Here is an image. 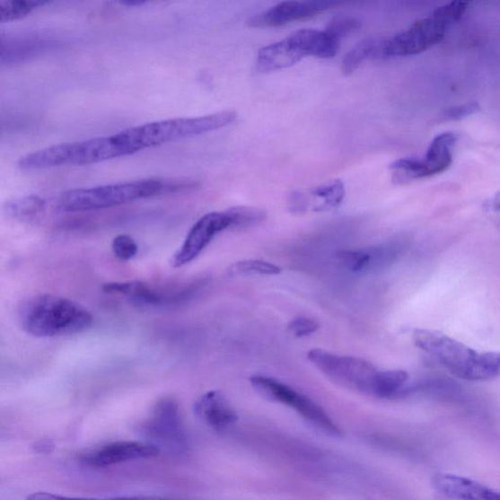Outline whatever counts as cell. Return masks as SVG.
I'll list each match as a JSON object with an SVG mask.
<instances>
[{"label": "cell", "mask_w": 500, "mask_h": 500, "mask_svg": "<svg viewBox=\"0 0 500 500\" xmlns=\"http://www.w3.org/2000/svg\"><path fill=\"white\" fill-rule=\"evenodd\" d=\"M197 183L189 180H142L117 184L75 189L62 194L59 207L81 213L115 207L139 199L192 190Z\"/></svg>", "instance_id": "1"}, {"label": "cell", "mask_w": 500, "mask_h": 500, "mask_svg": "<svg viewBox=\"0 0 500 500\" xmlns=\"http://www.w3.org/2000/svg\"><path fill=\"white\" fill-rule=\"evenodd\" d=\"M19 320L28 335L39 338L70 336L93 325V316L85 307L53 294L25 300L19 309Z\"/></svg>", "instance_id": "2"}, {"label": "cell", "mask_w": 500, "mask_h": 500, "mask_svg": "<svg viewBox=\"0 0 500 500\" xmlns=\"http://www.w3.org/2000/svg\"><path fill=\"white\" fill-rule=\"evenodd\" d=\"M413 339L458 379L482 382L500 376V352L477 351L436 330L416 329Z\"/></svg>", "instance_id": "3"}, {"label": "cell", "mask_w": 500, "mask_h": 500, "mask_svg": "<svg viewBox=\"0 0 500 500\" xmlns=\"http://www.w3.org/2000/svg\"><path fill=\"white\" fill-rule=\"evenodd\" d=\"M237 119L232 110L196 118H177L130 127L118 132L132 154L171 142L190 139L224 128Z\"/></svg>", "instance_id": "4"}, {"label": "cell", "mask_w": 500, "mask_h": 500, "mask_svg": "<svg viewBox=\"0 0 500 500\" xmlns=\"http://www.w3.org/2000/svg\"><path fill=\"white\" fill-rule=\"evenodd\" d=\"M469 4L452 2L436 8L398 35L381 39L377 60L413 57L437 46L468 10Z\"/></svg>", "instance_id": "5"}, {"label": "cell", "mask_w": 500, "mask_h": 500, "mask_svg": "<svg viewBox=\"0 0 500 500\" xmlns=\"http://www.w3.org/2000/svg\"><path fill=\"white\" fill-rule=\"evenodd\" d=\"M127 155L130 153L116 133L112 136L63 143L30 153L17 165L22 171H39L103 162Z\"/></svg>", "instance_id": "6"}, {"label": "cell", "mask_w": 500, "mask_h": 500, "mask_svg": "<svg viewBox=\"0 0 500 500\" xmlns=\"http://www.w3.org/2000/svg\"><path fill=\"white\" fill-rule=\"evenodd\" d=\"M307 358L333 382L353 391L373 396L376 376L380 371L370 362L317 348L310 350Z\"/></svg>", "instance_id": "7"}, {"label": "cell", "mask_w": 500, "mask_h": 500, "mask_svg": "<svg viewBox=\"0 0 500 500\" xmlns=\"http://www.w3.org/2000/svg\"><path fill=\"white\" fill-rule=\"evenodd\" d=\"M250 383L254 390L263 398L294 409L300 417L320 432L332 437L340 435L339 428L325 409L309 397L268 376L254 375L250 379Z\"/></svg>", "instance_id": "8"}, {"label": "cell", "mask_w": 500, "mask_h": 500, "mask_svg": "<svg viewBox=\"0 0 500 500\" xmlns=\"http://www.w3.org/2000/svg\"><path fill=\"white\" fill-rule=\"evenodd\" d=\"M457 140L454 133H441L432 140L425 159H401L394 162L390 165L394 182L405 184L446 171L452 162Z\"/></svg>", "instance_id": "9"}, {"label": "cell", "mask_w": 500, "mask_h": 500, "mask_svg": "<svg viewBox=\"0 0 500 500\" xmlns=\"http://www.w3.org/2000/svg\"><path fill=\"white\" fill-rule=\"evenodd\" d=\"M142 436L155 442V446H165L180 451L186 446V436L180 410L174 399L165 397L154 406L151 416L139 427Z\"/></svg>", "instance_id": "10"}, {"label": "cell", "mask_w": 500, "mask_h": 500, "mask_svg": "<svg viewBox=\"0 0 500 500\" xmlns=\"http://www.w3.org/2000/svg\"><path fill=\"white\" fill-rule=\"evenodd\" d=\"M232 227V218L228 210L215 211L199 218L189 231L180 249L174 253L171 266L174 268H181L191 263L220 232Z\"/></svg>", "instance_id": "11"}, {"label": "cell", "mask_w": 500, "mask_h": 500, "mask_svg": "<svg viewBox=\"0 0 500 500\" xmlns=\"http://www.w3.org/2000/svg\"><path fill=\"white\" fill-rule=\"evenodd\" d=\"M405 248L403 242L393 241L361 250H343L338 254L341 265L353 274H370L392 265Z\"/></svg>", "instance_id": "12"}, {"label": "cell", "mask_w": 500, "mask_h": 500, "mask_svg": "<svg viewBox=\"0 0 500 500\" xmlns=\"http://www.w3.org/2000/svg\"><path fill=\"white\" fill-rule=\"evenodd\" d=\"M161 450L154 443L138 441L110 443L83 455V461L94 469H104L132 461L157 457Z\"/></svg>", "instance_id": "13"}, {"label": "cell", "mask_w": 500, "mask_h": 500, "mask_svg": "<svg viewBox=\"0 0 500 500\" xmlns=\"http://www.w3.org/2000/svg\"><path fill=\"white\" fill-rule=\"evenodd\" d=\"M194 285L186 287L181 292L171 294L140 281L115 282L105 284L103 292L126 297L138 306L157 307L183 302L195 293Z\"/></svg>", "instance_id": "14"}, {"label": "cell", "mask_w": 500, "mask_h": 500, "mask_svg": "<svg viewBox=\"0 0 500 500\" xmlns=\"http://www.w3.org/2000/svg\"><path fill=\"white\" fill-rule=\"evenodd\" d=\"M338 4L329 2H285L254 15L250 19L249 25L254 28L281 27L312 18Z\"/></svg>", "instance_id": "15"}, {"label": "cell", "mask_w": 500, "mask_h": 500, "mask_svg": "<svg viewBox=\"0 0 500 500\" xmlns=\"http://www.w3.org/2000/svg\"><path fill=\"white\" fill-rule=\"evenodd\" d=\"M194 412L206 425L216 431L228 430L239 419L236 409L228 398L217 390L199 397L195 403Z\"/></svg>", "instance_id": "16"}, {"label": "cell", "mask_w": 500, "mask_h": 500, "mask_svg": "<svg viewBox=\"0 0 500 500\" xmlns=\"http://www.w3.org/2000/svg\"><path fill=\"white\" fill-rule=\"evenodd\" d=\"M433 486L442 495L457 500H500V493L469 478L438 473L433 477Z\"/></svg>", "instance_id": "17"}, {"label": "cell", "mask_w": 500, "mask_h": 500, "mask_svg": "<svg viewBox=\"0 0 500 500\" xmlns=\"http://www.w3.org/2000/svg\"><path fill=\"white\" fill-rule=\"evenodd\" d=\"M287 39L304 58L313 57L330 59L336 57L340 47V40L327 30L303 29L295 31Z\"/></svg>", "instance_id": "18"}, {"label": "cell", "mask_w": 500, "mask_h": 500, "mask_svg": "<svg viewBox=\"0 0 500 500\" xmlns=\"http://www.w3.org/2000/svg\"><path fill=\"white\" fill-rule=\"evenodd\" d=\"M304 57L287 39L261 48L258 55L257 69L272 73L290 68Z\"/></svg>", "instance_id": "19"}, {"label": "cell", "mask_w": 500, "mask_h": 500, "mask_svg": "<svg viewBox=\"0 0 500 500\" xmlns=\"http://www.w3.org/2000/svg\"><path fill=\"white\" fill-rule=\"evenodd\" d=\"M311 196L314 199L313 210L316 213L329 211L338 208L346 197V187L342 181L330 180L323 185H320L311 191Z\"/></svg>", "instance_id": "20"}, {"label": "cell", "mask_w": 500, "mask_h": 500, "mask_svg": "<svg viewBox=\"0 0 500 500\" xmlns=\"http://www.w3.org/2000/svg\"><path fill=\"white\" fill-rule=\"evenodd\" d=\"M408 373L401 370L380 371L377 373L373 397L393 398L404 390Z\"/></svg>", "instance_id": "21"}, {"label": "cell", "mask_w": 500, "mask_h": 500, "mask_svg": "<svg viewBox=\"0 0 500 500\" xmlns=\"http://www.w3.org/2000/svg\"><path fill=\"white\" fill-rule=\"evenodd\" d=\"M381 39H366L351 49L342 60V73L350 75L366 60L376 59Z\"/></svg>", "instance_id": "22"}, {"label": "cell", "mask_w": 500, "mask_h": 500, "mask_svg": "<svg viewBox=\"0 0 500 500\" xmlns=\"http://www.w3.org/2000/svg\"><path fill=\"white\" fill-rule=\"evenodd\" d=\"M47 203L37 196H29L6 204V214L20 221H31L40 215L46 209Z\"/></svg>", "instance_id": "23"}, {"label": "cell", "mask_w": 500, "mask_h": 500, "mask_svg": "<svg viewBox=\"0 0 500 500\" xmlns=\"http://www.w3.org/2000/svg\"><path fill=\"white\" fill-rule=\"evenodd\" d=\"M47 2H39V0H3L0 2V21L2 23L13 22L24 18L43 5L48 4Z\"/></svg>", "instance_id": "24"}, {"label": "cell", "mask_w": 500, "mask_h": 500, "mask_svg": "<svg viewBox=\"0 0 500 500\" xmlns=\"http://www.w3.org/2000/svg\"><path fill=\"white\" fill-rule=\"evenodd\" d=\"M232 218V229H248L258 226L266 219L264 210L251 206H236L228 209Z\"/></svg>", "instance_id": "25"}, {"label": "cell", "mask_w": 500, "mask_h": 500, "mask_svg": "<svg viewBox=\"0 0 500 500\" xmlns=\"http://www.w3.org/2000/svg\"><path fill=\"white\" fill-rule=\"evenodd\" d=\"M230 272L232 275L276 276L281 274L282 269L268 261L248 259L232 264Z\"/></svg>", "instance_id": "26"}, {"label": "cell", "mask_w": 500, "mask_h": 500, "mask_svg": "<svg viewBox=\"0 0 500 500\" xmlns=\"http://www.w3.org/2000/svg\"><path fill=\"white\" fill-rule=\"evenodd\" d=\"M49 46V42L44 40H25L18 42L16 46H13V44H9L8 50H7V60L8 62L13 60H25L27 57H30L31 55H35L47 47Z\"/></svg>", "instance_id": "27"}, {"label": "cell", "mask_w": 500, "mask_h": 500, "mask_svg": "<svg viewBox=\"0 0 500 500\" xmlns=\"http://www.w3.org/2000/svg\"><path fill=\"white\" fill-rule=\"evenodd\" d=\"M361 21L352 16H338L333 18L329 24L327 31L333 37L341 41L343 38L361 28Z\"/></svg>", "instance_id": "28"}, {"label": "cell", "mask_w": 500, "mask_h": 500, "mask_svg": "<svg viewBox=\"0 0 500 500\" xmlns=\"http://www.w3.org/2000/svg\"><path fill=\"white\" fill-rule=\"evenodd\" d=\"M112 250L115 257L121 261H128L136 257L138 244L129 235H118L112 242Z\"/></svg>", "instance_id": "29"}, {"label": "cell", "mask_w": 500, "mask_h": 500, "mask_svg": "<svg viewBox=\"0 0 500 500\" xmlns=\"http://www.w3.org/2000/svg\"><path fill=\"white\" fill-rule=\"evenodd\" d=\"M320 325L317 320L306 317L295 318L291 320L287 326L288 331L298 338L314 335V333L318 331Z\"/></svg>", "instance_id": "30"}, {"label": "cell", "mask_w": 500, "mask_h": 500, "mask_svg": "<svg viewBox=\"0 0 500 500\" xmlns=\"http://www.w3.org/2000/svg\"><path fill=\"white\" fill-rule=\"evenodd\" d=\"M480 110L481 107L477 102L466 103L448 108L442 118L444 120H461L479 112Z\"/></svg>", "instance_id": "31"}, {"label": "cell", "mask_w": 500, "mask_h": 500, "mask_svg": "<svg viewBox=\"0 0 500 500\" xmlns=\"http://www.w3.org/2000/svg\"><path fill=\"white\" fill-rule=\"evenodd\" d=\"M26 500H139L138 496H124L108 499L83 498V497H69L49 493H35L30 495Z\"/></svg>", "instance_id": "32"}, {"label": "cell", "mask_w": 500, "mask_h": 500, "mask_svg": "<svg viewBox=\"0 0 500 500\" xmlns=\"http://www.w3.org/2000/svg\"><path fill=\"white\" fill-rule=\"evenodd\" d=\"M490 207L491 209L497 211V213H500V192L497 193L492 199Z\"/></svg>", "instance_id": "33"}, {"label": "cell", "mask_w": 500, "mask_h": 500, "mask_svg": "<svg viewBox=\"0 0 500 500\" xmlns=\"http://www.w3.org/2000/svg\"><path fill=\"white\" fill-rule=\"evenodd\" d=\"M147 3L145 2H125V3H121L122 5H126V6H142L144 4H146Z\"/></svg>", "instance_id": "34"}]
</instances>
